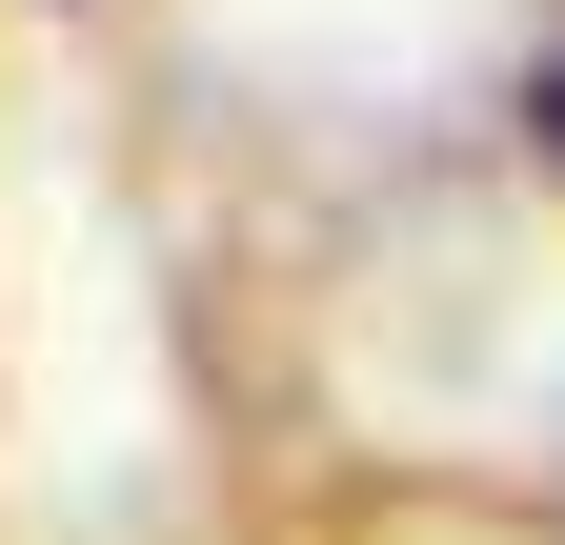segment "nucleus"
I'll list each match as a JSON object with an SVG mask.
<instances>
[{
	"label": "nucleus",
	"mask_w": 565,
	"mask_h": 545,
	"mask_svg": "<svg viewBox=\"0 0 565 545\" xmlns=\"http://www.w3.org/2000/svg\"><path fill=\"white\" fill-rule=\"evenodd\" d=\"M545 162H565V61H545Z\"/></svg>",
	"instance_id": "nucleus-1"
}]
</instances>
